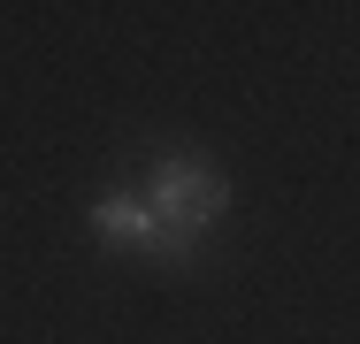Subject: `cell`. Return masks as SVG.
<instances>
[{
    "mask_svg": "<svg viewBox=\"0 0 360 344\" xmlns=\"http://www.w3.org/2000/svg\"><path fill=\"white\" fill-rule=\"evenodd\" d=\"M146 222H153V260H192L230 214V176L207 153H161L139 184Z\"/></svg>",
    "mask_w": 360,
    "mask_h": 344,
    "instance_id": "obj_1",
    "label": "cell"
},
{
    "mask_svg": "<svg viewBox=\"0 0 360 344\" xmlns=\"http://www.w3.org/2000/svg\"><path fill=\"white\" fill-rule=\"evenodd\" d=\"M84 222H92V237H108V245L153 253V222H146V199H139V192H100V199L84 206Z\"/></svg>",
    "mask_w": 360,
    "mask_h": 344,
    "instance_id": "obj_2",
    "label": "cell"
}]
</instances>
